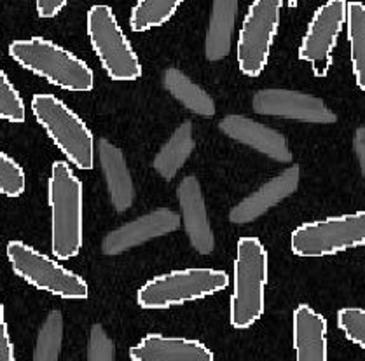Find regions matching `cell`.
Segmentation results:
<instances>
[{
    "instance_id": "1",
    "label": "cell",
    "mask_w": 365,
    "mask_h": 361,
    "mask_svg": "<svg viewBox=\"0 0 365 361\" xmlns=\"http://www.w3.org/2000/svg\"><path fill=\"white\" fill-rule=\"evenodd\" d=\"M51 251L58 260L77 257L83 248V184L67 161H54L48 182Z\"/></svg>"
},
{
    "instance_id": "2",
    "label": "cell",
    "mask_w": 365,
    "mask_h": 361,
    "mask_svg": "<svg viewBox=\"0 0 365 361\" xmlns=\"http://www.w3.org/2000/svg\"><path fill=\"white\" fill-rule=\"evenodd\" d=\"M267 251L257 238H242L236 244L232 263V293L229 300V323L248 330L262 318L266 309Z\"/></svg>"
},
{
    "instance_id": "3",
    "label": "cell",
    "mask_w": 365,
    "mask_h": 361,
    "mask_svg": "<svg viewBox=\"0 0 365 361\" xmlns=\"http://www.w3.org/2000/svg\"><path fill=\"white\" fill-rule=\"evenodd\" d=\"M9 56L21 68L70 93L91 91L95 75L81 58L44 37H30L9 44Z\"/></svg>"
},
{
    "instance_id": "4",
    "label": "cell",
    "mask_w": 365,
    "mask_h": 361,
    "mask_svg": "<svg viewBox=\"0 0 365 361\" xmlns=\"http://www.w3.org/2000/svg\"><path fill=\"white\" fill-rule=\"evenodd\" d=\"M32 114L70 166L86 172L93 169L95 138L88 124L68 105L58 96L38 93L32 98Z\"/></svg>"
},
{
    "instance_id": "5",
    "label": "cell",
    "mask_w": 365,
    "mask_h": 361,
    "mask_svg": "<svg viewBox=\"0 0 365 361\" xmlns=\"http://www.w3.org/2000/svg\"><path fill=\"white\" fill-rule=\"evenodd\" d=\"M227 285L229 276L219 269L172 271L149 279L138 290L137 302L142 309H170L222 292Z\"/></svg>"
},
{
    "instance_id": "6",
    "label": "cell",
    "mask_w": 365,
    "mask_h": 361,
    "mask_svg": "<svg viewBox=\"0 0 365 361\" xmlns=\"http://www.w3.org/2000/svg\"><path fill=\"white\" fill-rule=\"evenodd\" d=\"M6 255L13 273L34 288L65 300L88 298V283L79 274L72 273L58 260L41 253L30 244L16 239L9 241L6 246Z\"/></svg>"
},
{
    "instance_id": "7",
    "label": "cell",
    "mask_w": 365,
    "mask_h": 361,
    "mask_svg": "<svg viewBox=\"0 0 365 361\" xmlns=\"http://www.w3.org/2000/svg\"><path fill=\"white\" fill-rule=\"evenodd\" d=\"M86 32L93 51L112 80L131 83L142 75L137 53L131 48L110 7L98 4L88 11Z\"/></svg>"
},
{
    "instance_id": "8",
    "label": "cell",
    "mask_w": 365,
    "mask_h": 361,
    "mask_svg": "<svg viewBox=\"0 0 365 361\" xmlns=\"http://www.w3.org/2000/svg\"><path fill=\"white\" fill-rule=\"evenodd\" d=\"M365 246V211L329 216L299 225L290 238L294 255L320 258Z\"/></svg>"
},
{
    "instance_id": "9",
    "label": "cell",
    "mask_w": 365,
    "mask_h": 361,
    "mask_svg": "<svg viewBox=\"0 0 365 361\" xmlns=\"http://www.w3.org/2000/svg\"><path fill=\"white\" fill-rule=\"evenodd\" d=\"M282 0H255L248 6L236 46L240 72L259 77L269 61L271 49L278 35Z\"/></svg>"
},
{
    "instance_id": "10",
    "label": "cell",
    "mask_w": 365,
    "mask_h": 361,
    "mask_svg": "<svg viewBox=\"0 0 365 361\" xmlns=\"http://www.w3.org/2000/svg\"><path fill=\"white\" fill-rule=\"evenodd\" d=\"M348 2L331 0L314 11L299 46V60L312 67L314 77H327L334 63V48L346 28Z\"/></svg>"
},
{
    "instance_id": "11",
    "label": "cell",
    "mask_w": 365,
    "mask_h": 361,
    "mask_svg": "<svg viewBox=\"0 0 365 361\" xmlns=\"http://www.w3.org/2000/svg\"><path fill=\"white\" fill-rule=\"evenodd\" d=\"M252 108L259 115L299 120L306 124H334L337 115L318 96L292 89H261L252 98Z\"/></svg>"
},
{
    "instance_id": "12",
    "label": "cell",
    "mask_w": 365,
    "mask_h": 361,
    "mask_svg": "<svg viewBox=\"0 0 365 361\" xmlns=\"http://www.w3.org/2000/svg\"><path fill=\"white\" fill-rule=\"evenodd\" d=\"M180 213L168 208L154 209V211L138 216V219L108 232L102 241V253L107 257L121 255L131 248L147 243V241L172 234L180 229Z\"/></svg>"
},
{
    "instance_id": "13",
    "label": "cell",
    "mask_w": 365,
    "mask_h": 361,
    "mask_svg": "<svg viewBox=\"0 0 365 361\" xmlns=\"http://www.w3.org/2000/svg\"><path fill=\"white\" fill-rule=\"evenodd\" d=\"M177 199L189 243L200 255H210L215 250V238L208 220L207 203L200 180L192 174L185 177L177 187Z\"/></svg>"
},
{
    "instance_id": "14",
    "label": "cell",
    "mask_w": 365,
    "mask_h": 361,
    "mask_svg": "<svg viewBox=\"0 0 365 361\" xmlns=\"http://www.w3.org/2000/svg\"><path fill=\"white\" fill-rule=\"evenodd\" d=\"M219 130L235 142L250 147L273 161L289 164L292 162V152L287 138L273 127L245 115H226L219 122Z\"/></svg>"
},
{
    "instance_id": "15",
    "label": "cell",
    "mask_w": 365,
    "mask_h": 361,
    "mask_svg": "<svg viewBox=\"0 0 365 361\" xmlns=\"http://www.w3.org/2000/svg\"><path fill=\"white\" fill-rule=\"evenodd\" d=\"M301 182V168L299 166H289L274 178L267 180L262 187H259L250 196L240 201L235 208L229 211V222L236 225H245L255 222L266 215L269 209L292 196Z\"/></svg>"
},
{
    "instance_id": "16",
    "label": "cell",
    "mask_w": 365,
    "mask_h": 361,
    "mask_svg": "<svg viewBox=\"0 0 365 361\" xmlns=\"http://www.w3.org/2000/svg\"><path fill=\"white\" fill-rule=\"evenodd\" d=\"M131 361H215L207 344L184 337L149 333L130 349Z\"/></svg>"
},
{
    "instance_id": "17",
    "label": "cell",
    "mask_w": 365,
    "mask_h": 361,
    "mask_svg": "<svg viewBox=\"0 0 365 361\" xmlns=\"http://www.w3.org/2000/svg\"><path fill=\"white\" fill-rule=\"evenodd\" d=\"M327 320L312 305L299 304L292 314L296 361H329Z\"/></svg>"
},
{
    "instance_id": "18",
    "label": "cell",
    "mask_w": 365,
    "mask_h": 361,
    "mask_svg": "<svg viewBox=\"0 0 365 361\" xmlns=\"http://www.w3.org/2000/svg\"><path fill=\"white\" fill-rule=\"evenodd\" d=\"M96 149L112 206L118 213L128 211L135 203V185L123 150L107 138H100Z\"/></svg>"
},
{
    "instance_id": "19",
    "label": "cell",
    "mask_w": 365,
    "mask_h": 361,
    "mask_svg": "<svg viewBox=\"0 0 365 361\" xmlns=\"http://www.w3.org/2000/svg\"><path fill=\"white\" fill-rule=\"evenodd\" d=\"M236 13V0H215L212 4L210 25L205 37V56L208 61H222L231 53Z\"/></svg>"
},
{
    "instance_id": "20",
    "label": "cell",
    "mask_w": 365,
    "mask_h": 361,
    "mask_svg": "<svg viewBox=\"0 0 365 361\" xmlns=\"http://www.w3.org/2000/svg\"><path fill=\"white\" fill-rule=\"evenodd\" d=\"M194 147H196V142H194L192 122L184 120L182 124H178L172 137L166 140L165 145L159 149L156 157H154L153 166L156 173L163 180L172 182L182 169V166L191 157Z\"/></svg>"
},
{
    "instance_id": "21",
    "label": "cell",
    "mask_w": 365,
    "mask_h": 361,
    "mask_svg": "<svg viewBox=\"0 0 365 361\" xmlns=\"http://www.w3.org/2000/svg\"><path fill=\"white\" fill-rule=\"evenodd\" d=\"M163 86L166 91L184 105L189 112L200 117H213L215 115V102L200 84H196L191 77L185 75L178 68H166L163 72Z\"/></svg>"
},
{
    "instance_id": "22",
    "label": "cell",
    "mask_w": 365,
    "mask_h": 361,
    "mask_svg": "<svg viewBox=\"0 0 365 361\" xmlns=\"http://www.w3.org/2000/svg\"><path fill=\"white\" fill-rule=\"evenodd\" d=\"M346 37L351 51V70L355 83L365 91V4L348 2Z\"/></svg>"
},
{
    "instance_id": "23",
    "label": "cell",
    "mask_w": 365,
    "mask_h": 361,
    "mask_svg": "<svg viewBox=\"0 0 365 361\" xmlns=\"http://www.w3.org/2000/svg\"><path fill=\"white\" fill-rule=\"evenodd\" d=\"M178 7H180L178 0H140L131 7V32H147V30L165 25L175 16Z\"/></svg>"
},
{
    "instance_id": "24",
    "label": "cell",
    "mask_w": 365,
    "mask_h": 361,
    "mask_svg": "<svg viewBox=\"0 0 365 361\" xmlns=\"http://www.w3.org/2000/svg\"><path fill=\"white\" fill-rule=\"evenodd\" d=\"M63 344V314L53 309L38 328L34 347V361H58Z\"/></svg>"
},
{
    "instance_id": "25",
    "label": "cell",
    "mask_w": 365,
    "mask_h": 361,
    "mask_svg": "<svg viewBox=\"0 0 365 361\" xmlns=\"http://www.w3.org/2000/svg\"><path fill=\"white\" fill-rule=\"evenodd\" d=\"M0 117L7 122L21 124L26 119L25 103L21 95L13 83L9 80L6 72H0Z\"/></svg>"
},
{
    "instance_id": "26",
    "label": "cell",
    "mask_w": 365,
    "mask_h": 361,
    "mask_svg": "<svg viewBox=\"0 0 365 361\" xmlns=\"http://www.w3.org/2000/svg\"><path fill=\"white\" fill-rule=\"evenodd\" d=\"M26 189L21 166L7 152H0V192L6 197H19Z\"/></svg>"
},
{
    "instance_id": "27",
    "label": "cell",
    "mask_w": 365,
    "mask_h": 361,
    "mask_svg": "<svg viewBox=\"0 0 365 361\" xmlns=\"http://www.w3.org/2000/svg\"><path fill=\"white\" fill-rule=\"evenodd\" d=\"M337 327L349 342L365 351V309L343 308L337 313Z\"/></svg>"
},
{
    "instance_id": "28",
    "label": "cell",
    "mask_w": 365,
    "mask_h": 361,
    "mask_svg": "<svg viewBox=\"0 0 365 361\" xmlns=\"http://www.w3.org/2000/svg\"><path fill=\"white\" fill-rule=\"evenodd\" d=\"M88 361H115L114 340L108 337L100 323H95L89 330L88 339Z\"/></svg>"
},
{
    "instance_id": "29",
    "label": "cell",
    "mask_w": 365,
    "mask_h": 361,
    "mask_svg": "<svg viewBox=\"0 0 365 361\" xmlns=\"http://www.w3.org/2000/svg\"><path fill=\"white\" fill-rule=\"evenodd\" d=\"M0 361H16L14 345L9 335V327L6 320V308L0 305Z\"/></svg>"
},
{
    "instance_id": "30",
    "label": "cell",
    "mask_w": 365,
    "mask_h": 361,
    "mask_svg": "<svg viewBox=\"0 0 365 361\" xmlns=\"http://www.w3.org/2000/svg\"><path fill=\"white\" fill-rule=\"evenodd\" d=\"M67 6L65 0H38L35 4L38 18H54L61 13V9Z\"/></svg>"
},
{
    "instance_id": "31",
    "label": "cell",
    "mask_w": 365,
    "mask_h": 361,
    "mask_svg": "<svg viewBox=\"0 0 365 361\" xmlns=\"http://www.w3.org/2000/svg\"><path fill=\"white\" fill-rule=\"evenodd\" d=\"M353 150H355L356 161H359L360 172L365 180V126H360L355 130L353 135Z\"/></svg>"
}]
</instances>
